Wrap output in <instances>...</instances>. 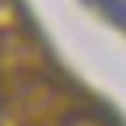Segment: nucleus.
Segmentation results:
<instances>
[{
    "mask_svg": "<svg viewBox=\"0 0 126 126\" xmlns=\"http://www.w3.org/2000/svg\"><path fill=\"white\" fill-rule=\"evenodd\" d=\"M102 4H105V11L112 14L119 25H126V4H123V0H102Z\"/></svg>",
    "mask_w": 126,
    "mask_h": 126,
    "instance_id": "obj_1",
    "label": "nucleus"
}]
</instances>
